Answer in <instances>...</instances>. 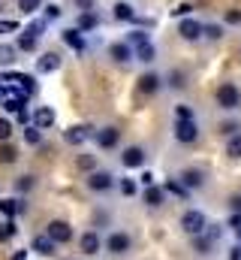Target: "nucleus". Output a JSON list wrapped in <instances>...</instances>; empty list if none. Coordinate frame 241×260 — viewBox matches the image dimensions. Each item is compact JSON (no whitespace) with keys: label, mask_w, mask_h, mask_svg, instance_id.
<instances>
[{"label":"nucleus","mask_w":241,"mask_h":260,"mask_svg":"<svg viewBox=\"0 0 241 260\" xmlns=\"http://www.w3.org/2000/svg\"><path fill=\"white\" fill-rule=\"evenodd\" d=\"M139 188H142V185H139V179H130V176H127V179H118V191L124 197H136V194H139Z\"/></svg>","instance_id":"e433bc0d"},{"label":"nucleus","mask_w":241,"mask_h":260,"mask_svg":"<svg viewBox=\"0 0 241 260\" xmlns=\"http://www.w3.org/2000/svg\"><path fill=\"white\" fill-rule=\"evenodd\" d=\"M172 133H175V142H181V145H193V142H199V121L196 118H187V121H175V127H172Z\"/></svg>","instance_id":"0eeeda50"},{"label":"nucleus","mask_w":241,"mask_h":260,"mask_svg":"<svg viewBox=\"0 0 241 260\" xmlns=\"http://www.w3.org/2000/svg\"><path fill=\"white\" fill-rule=\"evenodd\" d=\"M3 97H6V91H3V82H0V103H3Z\"/></svg>","instance_id":"5fc2aeb1"},{"label":"nucleus","mask_w":241,"mask_h":260,"mask_svg":"<svg viewBox=\"0 0 241 260\" xmlns=\"http://www.w3.org/2000/svg\"><path fill=\"white\" fill-rule=\"evenodd\" d=\"M72 6H75L78 12H91V9L97 6V0H72Z\"/></svg>","instance_id":"8fccbe9b"},{"label":"nucleus","mask_w":241,"mask_h":260,"mask_svg":"<svg viewBox=\"0 0 241 260\" xmlns=\"http://www.w3.org/2000/svg\"><path fill=\"white\" fill-rule=\"evenodd\" d=\"M181 230L193 239V236H202L205 230H208V218H205V212H199V209H187L184 215H181Z\"/></svg>","instance_id":"7ed1b4c3"},{"label":"nucleus","mask_w":241,"mask_h":260,"mask_svg":"<svg viewBox=\"0 0 241 260\" xmlns=\"http://www.w3.org/2000/svg\"><path fill=\"white\" fill-rule=\"evenodd\" d=\"M163 85H166V79H163L157 70H145V73L136 79V88H139L142 97H154V94H160Z\"/></svg>","instance_id":"39448f33"},{"label":"nucleus","mask_w":241,"mask_h":260,"mask_svg":"<svg viewBox=\"0 0 241 260\" xmlns=\"http://www.w3.org/2000/svg\"><path fill=\"white\" fill-rule=\"evenodd\" d=\"M217 106L223 109V112H235L241 106V91L235 82H223L220 88H217Z\"/></svg>","instance_id":"20e7f679"},{"label":"nucleus","mask_w":241,"mask_h":260,"mask_svg":"<svg viewBox=\"0 0 241 260\" xmlns=\"http://www.w3.org/2000/svg\"><path fill=\"white\" fill-rule=\"evenodd\" d=\"M142 203H145L148 209H163V206H166V191H163V185L145 188V191H142Z\"/></svg>","instance_id":"a211bd4d"},{"label":"nucleus","mask_w":241,"mask_h":260,"mask_svg":"<svg viewBox=\"0 0 241 260\" xmlns=\"http://www.w3.org/2000/svg\"><path fill=\"white\" fill-rule=\"evenodd\" d=\"M46 27H49V21H46L43 15H33L21 30H24V34H30V37H36V40H43V37H46Z\"/></svg>","instance_id":"a878e982"},{"label":"nucleus","mask_w":241,"mask_h":260,"mask_svg":"<svg viewBox=\"0 0 241 260\" xmlns=\"http://www.w3.org/2000/svg\"><path fill=\"white\" fill-rule=\"evenodd\" d=\"M60 40H63V46L72 49L75 55H85V52H88V40H85V34H82L78 27H63V30H60Z\"/></svg>","instance_id":"ddd939ff"},{"label":"nucleus","mask_w":241,"mask_h":260,"mask_svg":"<svg viewBox=\"0 0 241 260\" xmlns=\"http://www.w3.org/2000/svg\"><path fill=\"white\" fill-rule=\"evenodd\" d=\"M60 67H63V55H60L58 49H46V52L36 58V73H43V76L58 73Z\"/></svg>","instance_id":"9d476101"},{"label":"nucleus","mask_w":241,"mask_h":260,"mask_svg":"<svg viewBox=\"0 0 241 260\" xmlns=\"http://www.w3.org/2000/svg\"><path fill=\"white\" fill-rule=\"evenodd\" d=\"M229 227H232V233H235V239L241 242V215L232 212V218H229Z\"/></svg>","instance_id":"3c124183"},{"label":"nucleus","mask_w":241,"mask_h":260,"mask_svg":"<svg viewBox=\"0 0 241 260\" xmlns=\"http://www.w3.org/2000/svg\"><path fill=\"white\" fill-rule=\"evenodd\" d=\"M178 182L187 188V191H199V188H205V173L196 170V167H187V170L178 173Z\"/></svg>","instance_id":"f3484780"},{"label":"nucleus","mask_w":241,"mask_h":260,"mask_svg":"<svg viewBox=\"0 0 241 260\" xmlns=\"http://www.w3.org/2000/svg\"><path fill=\"white\" fill-rule=\"evenodd\" d=\"M193 9H196V6H193L190 0H181L178 6H172V9H169V15L181 21V18H190V15H193Z\"/></svg>","instance_id":"4c0bfd02"},{"label":"nucleus","mask_w":241,"mask_h":260,"mask_svg":"<svg viewBox=\"0 0 241 260\" xmlns=\"http://www.w3.org/2000/svg\"><path fill=\"white\" fill-rule=\"evenodd\" d=\"M94 142H97V148H103V151H115L120 145V130L115 124H106V127L94 130Z\"/></svg>","instance_id":"6e6552de"},{"label":"nucleus","mask_w":241,"mask_h":260,"mask_svg":"<svg viewBox=\"0 0 241 260\" xmlns=\"http://www.w3.org/2000/svg\"><path fill=\"white\" fill-rule=\"evenodd\" d=\"M15 49H18V52H24V55H33V52H36V49H39V40H36V37H30V34H24V30H21V34H18V37H15Z\"/></svg>","instance_id":"bb28decb"},{"label":"nucleus","mask_w":241,"mask_h":260,"mask_svg":"<svg viewBox=\"0 0 241 260\" xmlns=\"http://www.w3.org/2000/svg\"><path fill=\"white\" fill-rule=\"evenodd\" d=\"M46 236H49L55 245H69V242L75 239V233H72V224H69V221H63V218L49 221V227H46Z\"/></svg>","instance_id":"423d86ee"},{"label":"nucleus","mask_w":241,"mask_h":260,"mask_svg":"<svg viewBox=\"0 0 241 260\" xmlns=\"http://www.w3.org/2000/svg\"><path fill=\"white\" fill-rule=\"evenodd\" d=\"M88 139H94V127L91 124H72L63 130V142L66 145H85Z\"/></svg>","instance_id":"dca6fc26"},{"label":"nucleus","mask_w":241,"mask_h":260,"mask_svg":"<svg viewBox=\"0 0 241 260\" xmlns=\"http://www.w3.org/2000/svg\"><path fill=\"white\" fill-rule=\"evenodd\" d=\"M223 24L238 27V24H241V9H226V12H223Z\"/></svg>","instance_id":"49530a36"},{"label":"nucleus","mask_w":241,"mask_h":260,"mask_svg":"<svg viewBox=\"0 0 241 260\" xmlns=\"http://www.w3.org/2000/svg\"><path fill=\"white\" fill-rule=\"evenodd\" d=\"M78 251H82L85 257H97V254L103 251V236H100L97 230H85V233L78 236Z\"/></svg>","instance_id":"f8f14e48"},{"label":"nucleus","mask_w":241,"mask_h":260,"mask_svg":"<svg viewBox=\"0 0 241 260\" xmlns=\"http://www.w3.org/2000/svg\"><path fill=\"white\" fill-rule=\"evenodd\" d=\"M229 209H232L235 215H241V194H232V197H229Z\"/></svg>","instance_id":"603ef678"},{"label":"nucleus","mask_w":241,"mask_h":260,"mask_svg":"<svg viewBox=\"0 0 241 260\" xmlns=\"http://www.w3.org/2000/svg\"><path fill=\"white\" fill-rule=\"evenodd\" d=\"M3 112H9V115H18V112H24L27 109V97H3Z\"/></svg>","instance_id":"c85d7f7f"},{"label":"nucleus","mask_w":241,"mask_h":260,"mask_svg":"<svg viewBox=\"0 0 241 260\" xmlns=\"http://www.w3.org/2000/svg\"><path fill=\"white\" fill-rule=\"evenodd\" d=\"M33 188H36V176H33V173H24V176H18V179H15V191H18L21 197L30 194Z\"/></svg>","instance_id":"2f4dec72"},{"label":"nucleus","mask_w":241,"mask_h":260,"mask_svg":"<svg viewBox=\"0 0 241 260\" xmlns=\"http://www.w3.org/2000/svg\"><path fill=\"white\" fill-rule=\"evenodd\" d=\"M202 34H205V24L199 21V18H181L178 21V37L184 43H196V40H202Z\"/></svg>","instance_id":"9b49d317"},{"label":"nucleus","mask_w":241,"mask_h":260,"mask_svg":"<svg viewBox=\"0 0 241 260\" xmlns=\"http://www.w3.org/2000/svg\"><path fill=\"white\" fill-rule=\"evenodd\" d=\"M220 136H226V139H232V136H235V133H241V124L238 121H220Z\"/></svg>","instance_id":"37998d69"},{"label":"nucleus","mask_w":241,"mask_h":260,"mask_svg":"<svg viewBox=\"0 0 241 260\" xmlns=\"http://www.w3.org/2000/svg\"><path fill=\"white\" fill-rule=\"evenodd\" d=\"M30 251H36L39 257H55L58 254V245L46 236V233H39V236H33V242H30Z\"/></svg>","instance_id":"aec40b11"},{"label":"nucleus","mask_w":241,"mask_h":260,"mask_svg":"<svg viewBox=\"0 0 241 260\" xmlns=\"http://www.w3.org/2000/svg\"><path fill=\"white\" fill-rule=\"evenodd\" d=\"M55 121H58V115H55L52 106H36V109H33V124H36L39 130L55 127Z\"/></svg>","instance_id":"412c9836"},{"label":"nucleus","mask_w":241,"mask_h":260,"mask_svg":"<svg viewBox=\"0 0 241 260\" xmlns=\"http://www.w3.org/2000/svg\"><path fill=\"white\" fill-rule=\"evenodd\" d=\"M27 254H30V251H15L9 260H27Z\"/></svg>","instance_id":"864d4df0"},{"label":"nucleus","mask_w":241,"mask_h":260,"mask_svg":"<svg viewBox=\"0 0 241 260\" xmlns=\"http://www.w3.org/2000/svg\"><path fill=\"white\" fill-rule=\"evenodd\" d=\"M145 160H148V151H145L142 145H127V148L120 151V167H124V170H142Z\"/></svg>","instance_id":"1a4fd4ad"},{"label":"nucleus","mask_w":241,"mask_h":260,"mask_svg":"<svg viewBox=\"0 0 241 260\" xmlns=\"http://www.w3.org/2000/svg\"><path fill=\"white\" fill-rule=\"evenodd\" d=\"M24 142H27L30 148H43V130L36 127V124H27V127H24Z\"/></svg>","instance_id":"473e14b6"},{"label":"nucleus","mask_w":241,"mask_h":260,"mask_svg":"<svg viewBox=\"0 0 241 260\" xmlns=\"http://www.w3.org/2000/svg\"><path fill=\"white\" fill-rule=\"evenodd\" d=\"M163 191H166L169 197H175V200H181V203H187V200H190V194H193V191H187V188L178 182V176L166 179V182H163Z\"/></svg>","instance_id":"b1692460"},{"label":"nucleus","mask_w":241,"mask_h":260,"mask_svg":"<svg viewBox=\"0 0 241 260\" xmlns=\"http://www.w3.org/2000/svg\"><path fill=\"white\" fill-rule=\"evenodd\" d=\"M112 18H115V21H136L139 12H136V6H133L130 0H118V3L112 6Z\"/></svg>","instance_id":"4be33fe9"},{"label":"nucleus","mask_w":241,"mask_h":260,"mask_svg":"<svg viewBox=\"0 0 241 260\" xmlns=\"http://www.w3.org/2000/svg\"><path fill=\"white\" fill-rule=\"evenodd\" d=\"M27 212V203L21 200V197H0V215L6 218V221H15L18 215H24Z\"/></svg>","instance_id":"2eb2a0df"},{"label":"nucleus","mask_w":241,"mask_h":260,"mask_svg":"<svg viewBox=\"0 0 241 260\" xmlns=\"http://www.w3.org/2000/svg\"><path fill=\"white\" fill-rule=\"evenodd\" d=\"M205 40H211V43H217V40H223V24H205V34H202Z\"/></svg>","instance_id":"a18cd8bd"},{"label":"nucleus","mask_w":241,"mask_h":260,"mask_svg":"<svg viewBox=\"0 0 241 260\" xmlns=\"http://www.w3.org/2000/svg\"><path fill=\"white\" fill-rule=\"evenodd\" d=\"M43 6H46L43 0H18V12H21V15H30V18H33L36 12H43Z\"/></svg>","instance_id":"f704fd0d"},{"label":"nucleus","mask_w":241,"mask_h":260,"mask_svg":"<svg viewBox=\"0 0 241 260\" xmlns=\"http://www.w3.org/2000/svg\"><path fill=\"white\" fill-rule=\"evenodd\" d=\"M187 118H193V109L187 103H178L175 106V121H187Z\"/></svg>","instance_id":"de8ad7c7"},{"label":"nucleus","mask_w":241,"mask_h":260,"mask_svg":"<svg viewBox=\"0 0 241 260\" xmlns=\"http://www.w3.org/2000/svg\"><path fill=\"white\" fill-rule=\"evenodd\" d=\"M136 61H139V64H145V67H151L154 61H157V46H154V43L139 46V49H136Z\"/></svg>","instance_id":"cd10ccee"},{"label":"nucleus","mask_w":241,"mask_h":260,"mask_svg":"<svg viewBox=\"0 0 241 260\" xmlns=\"http://www.w3.org/2000/svg\"><path fill=\"white\" fill-rule=\"evenodd\" d=\"M18 49L15 46H9V43H0V67H12L15 61H18Z\"/></svg>","instance_id":"7c9ffc66"},{"label":"nucleus","mask_w":241,"mask_h":260,"mask_svg":"<svg viewBox=\"0 0 241 260\" xmlns=\"http://www.w3.org/2000/svg\"><path fill=\"white\" fill-rule=\"evenodd\" d=\"M163 79H166V85H169V88H178V91L187 88V73H184V70H172V73H169V76H163Z\"/></svg>","instance_id":"c9c22d12"},{"label":"nucleus","mask_w":241,"mask_h":260,"mask_svg":"<svg viewBox=\"0 0 241 260\" xmlns=\"http://www.w3.org/2000/svg\"><path fill=\"white\" fill-rule=\"evenodd\" d=\"M12 130H15V124L6 115H0V142H9L12 139Z\"/></svg>","instance_id":"c03bdc74"},{"label":"nucleus","mask_w":241,"mask_h":260,"mask_svg":"<svg viewBox=\"0 0 241 260\" xmlns=\"http://www.w3.org/2000/svg\"><path fill=\"white\" fill-rule=\"evenodd\" d=\"M139 185H142V188L157 185V182H154V173H151V170H142V173H139Z\"/></svg>","instance_id":"09e8293b"},{"label":"nucleus","mask_w":241,"mask_h":260,"mask_svg":"<svg viewBox=\"0 0 241 260\" xmlns=\"http://www.w3.org/2000/svg\"><path fill=\"white\" fill-rule=\"evenodd\" d=\"M226 154L232 160H241V133H235L232 139H226Z\"/></svg>","instance_id":"ea45409f"},{"label":"nucleus","mask_w":241,"mask_h":260,"mask_svg":"<svg viewBox=\"0 0 241 260\" xmlns=\"http://www.w3.org/2000/svg\"><path fill=\"white\" fill-rule=\"evenodd\" d=\"M75 170H78V173H94V170H100V160H97V154L78 151V154H75Z\"/></svg>","instance_id":"393cba45"},{"label":"nucleus","mask_w":241,"mask_h":260,"mask_svg":"<svg viewBox=\"0 0 241 260\" xmlns=\"http://www.w3.org/2000/svg\"><path fill=\"white\" fill-rule=\"evenodd\" d=\"M124 43H130L133 49H139V46H145V43H151V37H148V30L145 27H133L127 37H124Z\"/></svg>","instance_id":"c756f323"},{"label":"nucleus","mask_w":241,"mask_h":260,"mask_svg":"<svg viewBox=\"0 0 241 260\" xmlns=\"http://www.w3.org/2000/svg\"><path fill=\"white\" fill-rule=\"evenodd\" d=\"M15 233H18V224H15V221H6V218H3V221H0V245H3V242H9V239H12Z\"/></svg>","instance_id":"58836bf2"},{"label":"nucleus","mask_w":241,"mask_h":260,"mask_svg":"<svg viewBox=\"0 0 241 260\" xmlns=\"http://www.w3.org/2000/svg\"><path fill=\"white\" fill-rule=\"evenodd\" d=\"M103 248H106V254H112V257L130 254V251H133V236H130L127 230H112V233L103 239Z\"/></svg>","instance_id":"f03ea898"},{"label":"nucleus","mask_w":241,"mask_h":260,"mask_svg":"<svg viewBox=\"0 0 241 260\" xmlns=\"http://www.w3.org/2000/svg\"><path fill=\"white\" fill-rule=\"evenodd\" d=\"M60 15H63L60 3H46V6H43V18H46V21H58Z\"/></svg>","instance_id":"79ce46f5"},{"label":"nucleus","mask_w":241,"mask_h":260,"mask_svg":"<svg viewBox=\"0 0 241 260\" xmlns=\"http://www.w3.org/2000/svg\"><path fill=\"white\" fill-rule=\"evenodd\" d=\"M214 245H217V239H211L208 233L193 236V251H196L199 257H211V254H214Z\"/></svg>","instance_id":"5701e85b"},{"label":"nucleus","mask_w":241,"mask_h":260,"mask_svg":"<svg viewBox=\"0 0 241 260\" xmlns=\"http://www.w3.org/2000/svg\"><path fill=\"white\" fill-rule=\"evenodd\" d=\"M0 9H3V3H0Z\"/></svg>","instance_id":"6e6d98bb"},{"label":"nucleus","mask_w":241,"mask_h":260,"mask_svg":"<svg viewBox=\"0 0 241 260\" xmlns=\"http://www.w3.org/2000/svg\"><path fill=\"white\" fill-rule=\"evenodd\" d=\"M9 34H21V24L15 18H0V37H9Z\"/></svg>","instance_id":"a19ab883"},{"label":"nucleus","mask_w":241,"mask_h":260,"mask_svg":"<svg viewBox=\"0 0 241 260\" xmlns=\"http://www.w3.org/2000/svg\"><path fill=\"white\" fill-rule=\"evenodd\" d=\"M85 185H88V191H94V194H109V191L118 188V179H115L112 170H94V173H88Z\"/></svg>","instance_id":"f257e3e1"},{"label":"nucleus","mask_w":241,"mask_h":260,"mask_svg":"<svg viewBox=\"0 0 241 260\" xmlns=\"http://www.w3.org/2000/svg\"><path fill=\"white\" fill-rule=\"evenodd\" d=\"M100 24H103V18H100L97 9H91V12H78V15H75V27H78L82 34H91V30H97Z\"/></svg>","instance_id":"6ab92c4d"},{"label":"nucleus","mask_w":241,"mask_h":260,"mask_svg":"<svg viewBox=\"0 0 241 260\" xmlns=\"http://www.w3.org/2000/svg\"><path fill=\"white\" fill-rule=\"evenodd\" d=\"M106 55H109V58H112L115 64H120V67H127V64H133V61H136V49H133L130 43H124V40L112 43Z\"/></svg>","instance_id":"4468645a"},{"label":"nucleus","mask_w":241,"mask_h":260,"mask_svg":"<svg viewBox=\"0 0 241 260\" xmlns=\"http://www.w3.org/2000/svg\"><path fill=\"white\" fill-rule=\"evenodd\" d=\"M18 160V148L12 145V142H0V164H15Z\"/></svg>","instance_id":"72a5a7b5"}]
</instances>
